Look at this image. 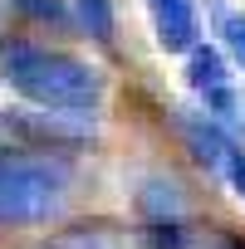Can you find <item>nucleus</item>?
<instances>
[{
  "label": "nucleus",
  "mask_w": 245,
  "mask_h": 249,
  "mask_svg": "<svg viewBox=\"0 0 245 249\" xmlns=\"http://www.w3.org/2000/svg\"><path fill=\"white\" fill-rule=\"evenodd\" d=\"M0 78L25 103L54 107V112H98L103 107V73L64 49L35 44V39H0Z\"/></svg>",
  "instance_id": "nucleus-1"
},
{
  "label": "nucleus",
  "mask_w": 245,
  "mask_h": 249,
  "mask_svg": "<svg viewBox=\"0 0 245 249\" xmlns=\"http://www.w3.org/2000/svg\"><path fill=\"white\" fill-rule=\"evenodd\" d=\"M74 171L59 157H0V230L49 225L69 200Z\"/></svg>",
  "instance_id": "nucleus-2"
},
{
  "label": "nucleus",
  "mask_w": 245,
  "mask_h": 249,
  "mask_svg": "<svg viewBox=\"0 0 245 249\" xmlns=\"http://www.w3.org/2000/svg\"><path fill=\"white\" fill-rule=\"evenodd\" d=\"M83 112H54V107H15L5 117V127L20 132L25 142L44 147V152H59V147H79L88 142V127L79 122Z\"/></svg>",
  "instance_id": "nucleus-3"
},
{
  "label": "nucleus",
  "mask_w": 245,
  "mask_h": 249,
  "mask_svg": "<svg viewBox=\"0 0 245 249\" xmlns=\"http://www.w3.org/2000/svg\"><path fill=\"white\" fill-rule=\"evenodd\" d=\"M186 83L206 98V112H211L216 122L235 112V88H230L225 59H221L211 44H191V49H186Z\"/></svg>",
  "instance_id": "nucleus-4"
},
{
  "label": "nucleus",
  "mask_w": 245,
  "mask_h": 249,
  "mask_svg": "<svg viewBox=\"0 0 245 249\" xmlns=\"http://www.w3.org/2000/svg\"><path fill=\"white\" fill-rule=\"evenodd\" d=\"M147 10H152V30L162 49L186 54L191 44H201V20L191 0H147Z\"/></svg>",
  "instance_id": "nucleus-5"
},
{
  "label": "nucleus",
  "mask_w": 245,
  "mask_h": 249,
  "mask_svg": "<svg viewBox=\"0 0 245 249\" xmlns=\"http://www.w3.org/2000/svg\"><path fill=\"white\" fill-rule=\"evenodd\" d=\"M182 137H186V147H191V157L201 161V166H211V171H221V161H225V152L235 147L225 132H221V122L216 117H182Z\"/></svg>",
  "instance_id": "nucleus-6"
},
{
  "label": "nucleus",
  "mask_w": 245,
  "mask_h": 249,
  "mask_svg": "<svg viewBox=\"0 0 245 249\" xmlns=\"http://www.w3.org/2000/svg\"><path fill=\"white\" fill-rule=\"evenodd\" d=\"M79 5V25L93 39H113V0H74Z\"/></svg>",
  "instance_id": "nucleus-7"
},
{
  "label": "nucleus",
  "mask_w": 245,
  "mask_h": 249,
  "mask_svg": "<svg viewBox=\"0 0 245 249\" xmlns=\"http://www.w3.org/2000/svg\"><path fill=\"white\" fill-rule=\"evenodd\" d=\"M15 5L25 10V15H35V20H44V25H69V10L59 5V0H15Z\"/></svg>",
  "instance_id": "nucleus-8"
},
{
  "label": "nucleus",
  "mask_w": 245,
  "mask_h": 249,
  "mask_svg": "<svg viewBox=\"0 0 245 249\" xmlns=\"http://www.w3.org/2000/svg\"><path fill=\"white\" fill-rule=\"evenodd\" d=\"M221 176H225V181H230V191L245 200V152H240V147H230V152H225V161H221Z\"/></svg>",
  "instance_id": "nucleus-9"
},
{
  "label": "nucleus",
  "mask_w": 245,
  "mask_h": 249,
  "mask_svg": "<svg viewBox=\"0 0 245 249\" xmlns=\"http://www.w3.org/2000/svg\"><path fill=\"white\" fill-rule=\"evenodd\" d=\"M225 44H230V54L245 64V15H230V20H225Z\"/></svg>",
  "instance_id": "nucleus-10"
},
{
  "label": "nucleus",
  "mask_w": 245,
  "mask_h": 249,
  "mask_svg": "<svg viewBox=\"0 0 245 249\" xmlns=\"http://www.w3.org/2000/svg\"><path fill=\"white\" fill-rule=\"evenodd\" d=\"M225 249H235V244H225Z\"/></svg>",
  "instance_id": "nucleus-11"
}]
</instances>
